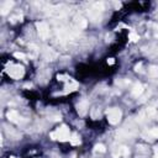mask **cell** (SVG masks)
<instances>
[{"label":"cell","instance_id":"2e32d148","mask_svg":"<svg viewBox=\"0 0 158 158\" xmlns=\"http://www.w3.org/2000/svg\"><path fill=\"white\" fill-rule=\"evenodd\" d=\"M107 63H109V64H114V59H112V58L107 59Z\"/></svg>","mask_w":158,"mask_h":158},{"label":"cell","instance_id":"5b68a950","mask_svg":"<svg viewBox=\"0 0 158 158\" xmlns=\"http://www.w3.org/2000/svg\"><path fill=\"white\" fill-rule=\"evenodd\" d=\"M143 137L146 139H154V138H158V127H153L151 128L149 131L144 132L143 133Z\"/></svg>","mask_w":158,"mask_h":158},{"label":"cell","instance_id":"7a4b0ae2","mask_svg":"<svg viewBox=\"0 0 158 158\" xmlns=\"http://www.w3.org/2000/svg\"><path fill=\"white\" fill-rule=\"evenodd\" d=\"M106 116H107V121L111 125H116L121 120V111L118 109H116V107H112V109H109L107 110Z\"/></svg>","mask_w":158,"mask_h":158},{"label":"cell","instance_id":"30bf717a","mask_svg":"<svg viewBox=\"0 0 158 158\" xmlns=\"http://www.w3.org/2000/svg\"><path fill=\"white\" fill-rule=\"evenodd\" d=\"M69 141H70V143L72 144H79L80 143V138L78 137V135L77 133H73V136H72V138H69Z\"/></svg>","mask_w":158,"mask_h":158},{"label":"cell","instance_id":"277c9868","mask_svg":"<svg viewBox=\"0 0 158 158\" xmlns=\"http://www.w3.org/2000/svg\"><path fill=\"white\" fill-rule=\"evenodd\" d=\"M36 26H37V31H38L40 37H42V38H47L48 35H49V30H48L47 23H44V22H37Z\"/></svg>","mask_w":158,"mask_h":158},{"label":"cell","instance_id":"6da1fadb","mask_svg":"<svg viewBox=\"0 0 158 158\" xmlns=\"http://www.w3.org/2000/svg\"><path fill=\"white\" fill-rule=\"evenodd\" d=\"M70 133H69V128L67 126H60V127H57L52 133H51V137L53 139H58V141H67L69 139L70 137Z\"/></svg>","mask_w":158,"mask_h":158},{"label":"cell","instance_id":"52a82bcc","mask_svg":"<svg viewBox=\"0 0 158 158\" xmlns=\"http://www.w3.org/2000/svg\"><path fill=\"white\" fill-rule=\"evenodd\" d=\"M77 109H78V112H79L80 116L85 115V114H86V110H88V102H86L85 100L80 101V102L77 105Z\"/></svg>","mask_w":158,"mask_h":158},{"label":"cell","instance_id":"7c38bea8","mask_svg":"<svg viewBox=\"0 0 158 158\" xmlns=\"http://www.w3.org/2000/svg\"><path fill=\"white\" fill-rule=\"evenodd\" d=\"M95 152H101V153H104L106 149H105V147L102 146V144H96L95 146V149H94Z\"/></svg>","mask_w":158,"mask_h":158},{"label":"cell","instance_id":"4fadbf2b","mask_svg":"<svg viewBox=\"0 0 158 158\" xmlns=\"http://www.w3.org/2000/svg\"><path fill=\"white\" fill-rule=\"evenodd\" d=\"M128 37H130V40H132V41H137V40H138V35L135 33V32H131V33L128 35Z\"/></svg>","mask_w":158,"mask_h":158},{"label":"cell","instance_id":"9a60e30c","mask_svg":"<svg viewBox=\"0 0 158 158\" xmlns=\"http://www.w3.org/2000/svg\"><path fill=\"white\" fill-rule=\"evenodd\" d=\"M154 153H156V158H158V147L154 148Z\"/></svg>","mask_w":158,"mask_h":158},{"label":"cell","instance_id":"8fae6325","mask_svg":"<svg viewBox=\"0 0 158 158\" xmlns=\"http://www.w3.org/2000/svg\"><path fill=\"white\" fill-rule=\"evenodd\" d=\"M148 72H149V74L152 77H158V68L157 67H151Z\"/></svg>","mask_w":158,"mask_h":158},{"label":"cell","instance_id":"9c48e42d","mask_svg":"<svg viewBox=\"0 0 158 158\" xmlns=\"http://www.w3.org/2000/svg\"><path fill=\"white\" fill-rule=\"evenodd\" d=\"M12 4H14L12 1H6V2L2 5V7H1V14H2V15H5V14L10 10V7L12 6Z\"/></svg>","mask_w":158,"mask_h":158},{"label":"cell","instance_id":"5bb4252c","mask_svg":"<svg viewBox=\"0 0 158 158\" xmlns=\"http://www.w3.org/2000/svg\"><path fill=\"white\" fill-rule=\"evenodd\" d=\"M15 57H16V58H21V59H25V58H26V56H25L23 53H20V52H16V53H15Z\"/></svg>","mask_w":158,"mask_h":158},{"label":"cell","instance_id":"ba28073f","mask_svg":"<svg viewBox=\"0 0 158 158\" xmlns=\"http://www.w3.org/2000/svg\"><path fill=\"white\" fill-rule=\"evenodd\" d=\"M143 93V86H142V84H139V83H137V84H135V86H133V89H132V91H131V94L133 95V96H139L141 94Z\"/></svg>","mask_w":158,"mask_h":158},{"label":"cell","instance_id":"8992f818","mask_svg":"<svg viewBox=\"0 0 158 158\" xmlns=\"http://www.w3.org/2000/svg\"><path fill=\"white\" fill-rule=\"evenodd\" d=\"M7 118L10 120V121H12V122H20L21 121V117H20V115L15 111V110H10V111H7Z\"/></svg>","mask_w":158,"mask_h":158},{"label":"cell","instance_id":"3957f363","mask_svg":"<svg viewBox=\"0 0 158 158\" xmlns=\"http://www.w3.org/2000/svg\"><path fill=\"white\" fill-rule=\"evenodd\" d=\"M23 67L21 65H11L9 69H7V74L12 78V79H20L23 77Z\"/></svg>","mask_w":158,"mask_h":158}]
</instances>
